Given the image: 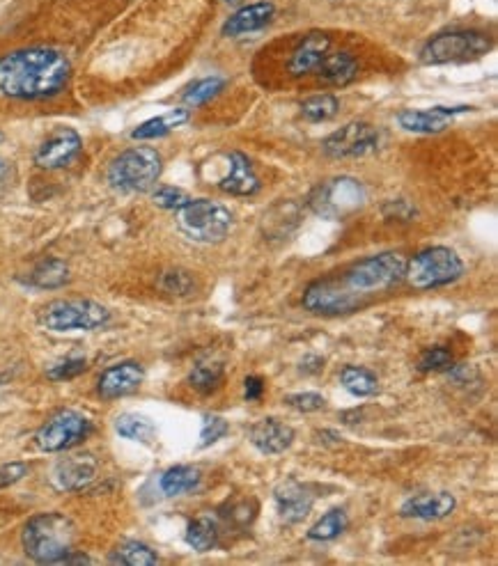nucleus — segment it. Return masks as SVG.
Segmentation results:
<instances>
[{"instance_id": "1", "label": "nucleus", "mask_w": 498, "mask_h": 566, "mask_svg": "<svg viewBox=\"0 0 498 566\" xmlns=\"http://www.w3.org/2000/svg\"><path fill=\"white\" fill-rule=\"evenodd\" d=\"M72 62L62 51L21 49L0 58V94L10 99H51L67 88Z\"/></svg>"}, {"instance_id": "2", "label": "nucleus", "mask_w": 498, "mask_h": 566, "mask_svg": "<svg viewBox=\"0 0 498 566\" xmlns=\"http://www.w3.org/2000/svg\"><path fill=\"white\" fill-rule=\"evenodd\" d=\"M76 525L65 514L49 512L33 516L21 532V544L30 560L40 564H60L74 550Z\"/></svg>"}, {"instance_id": "3", "label": "nucleus", "mask_w": 498, "mask_h": 566, "mask_svg": "<svg viewBox=\"0 0 498 566\" xmlns=\"http://www.w3.org/2000/svg\"><path fill=\"white\" fill-rule=\"evenodd\" d=\"M404 273H407V257L391 250V253H379L352 264L338 280L354 296L368 303L372 294L388 292V289L400 285Z\"/></svg>"}, {"instance_id": "4", "label": "nucleus", "mask_w": 498, "mask_h": 566, "mask_svg": "<svg viewBox=\"0 0 498 566\" xmlns=\"http://www.w3.org/2000/svg\"><path fill=\"white\" fill-rule=\"evenodd\" d=\"M163 159L152 147H131L115 156L108 165L106 179L120 193H145L159 182Z\"/></svg>"}, {"instance_id": "5", "label": "nucleus", "mask_w": 498, "mask_h": 566, "mask_svg": "<svg viewBox=\"0 0 498 566\" xmlns=\"http://www.w3.org/2000/svg\"><path fill=\"white\" fill-rule=\"evenodd\" d=\"M175 223L186 239L196 243H221L232 230L228 207L214 200H189L175 211Z\"/></svg>"}, {"instance_id": "6", "label": "nucleus", "mask_w": 498, "mask_h": 566, "mask_svg": "<svg viewBox=\"0 0 498 566\" xmlns=\"http://www.w3.org/2000/svg\"><path fill=\"white\" fill-rule=\"evenodd\" d=\"M464 275V262L453 248L448 246H432L416 253L407 262V273L404 280L414 289H437L453 285Z\"/></svg>"}, {"instance_id": "7", "label": "nucleus", "mask_w": 498, "mask_h": 566, "mask_svg": "<svg viewBox=\"0 0 498 566\" xmlns=\"http://www.w3.org/2000/svg\"><path fill=\"white\" fill-rule=\"evenodd\" d=\"M492 51V37L480 30H448V33L434 35L418 53L423 65H455V62L480 60L482 55Z\"/></svg>"}, {"instance_id": "8", "label": "nucleus", "mask_w": 498, "mask_h": 566, "mask_svg": "<svg viewBox=\"0 0 498 566\" xmlns=\"http://www.w3.org/2000/svg\"><path fill=\"white\" fill-rule=\"evenodd\" d=\"M368 202L365 186L354 177H331L319 182L308 195V207L313 214L326 220H345L361 211Z\"/></svg>"}, {"instance_id": "9", "label": "nucleus", "mask_w": 498, "mask_h": 566, "mask_svg": "<svg viewBox=\"0 0 498 566\" xmlns=\"http://www.w3.org/2000/svg\"><path fill=\"white\" fill-rule=\"evenodd\" d=\"M111 312L95 301H56L40 312V324L51 333H72V330H97L108 324Z\"/></svg>"}, {"instance_id": "10", "label": "nucleus", "mask_w": 498, "mask_h": 566, "mask_svg": "<svg viewBox=\"0 0 498 566\" xmlns=\"http://www.w3.org/2000/svg\"><path fill=\"white\" fill-rule=\"evenodd\" d=\"M301 305L313 314H324V317H338V314L359 312L363 305L359 296H354L349 289L342 285L338 278H319L310 282L303 292Z\"/></svg>"}, {"instance_id": "11", "label": "nucleus", "mask_w": 498, "mask_h": 566, "mask_svg": "<svg viewBox=\"0 0 498 566\" xmlns=\"http://www.w3.org/2000/svg\"><path fill=\"white\" fill-rule=\"evenodd\" d=\"M92 422L79 411H58L46 420L35 434V443L42 452H65L90 436Z\"/></svg>"}, {"instance_id": "12", "label": "nucleus", "mask_w": 498, "mask_h": 566, "mask_svg": "<svg viewBox=\"0 0 498 566\" xmlns=\"http://www.w3.org/2000/svg\"><path fill=\"white\" fill-rule=\"evenodd\" d=\"M381 133L368 122H349L324 138L322 152L329 159H361L379 149Z\"/></svg>"}, {"instance_id": "13", "label": "nucleus", "mask_w": 498, "mask_h": 566, "mask_svg": "<svg viewBox=\"0 0 498 566\" xmlns=\"http://www.w3.org/2000/svg\"><path fill=\"white\" fill-rule=\"evenodd\" d=\"M83 140L74 129H56L35 152V163L44 170H58L72 163L81 154Z\"/></svg>"}, {"instance_id": "14", "label": "nucleus", "mask_w": 498, "mask_h": 566, "mask_svg": "<svg viewBox=\"0 0 498 566\" xmlns=\"http://www.w3.org/2000/svg\"><path fill=\"white\" fill-rule=\"evenodd\" d=\"M278 516L285 523H301L315 507V493L310 486L297 482V479H285L274 491Z\"/></svg>"}, {"instance_id": "15", "label": "nucleus", "mask_w": 498, "mask_h": 566, "mask_svg": "<svg viewBox=\"0 0 498 566\" xmlns=\"http://www.w3.org/2000/svg\"><path fill=\"white\" fill-rule=\"evenodd\" d=\"M219 188L232 198H253L260 193V177L246 154L232 152L228 156V172L219 179Z\"/></svg>"}, {"instance_id": "16", "label": "nucleus", "mask_w": 498, "mask_h": 566, "mask_svg": "<svg viewBox=\"0 0 498 566\" xmlns=\"http://www.w3.org/2000/svg\"><path fill=\"white\" fill-rule=\"evenodd\" d=\"M143 379H145L143 367H140L136 360H124V363L108 367L106 372L99 376L97 392L101 399H120L131 395V392H136Z\"/></svg>"}, {"instance_id": "17", "label": "nucleus", "mask_w": 498, "mask_h": 566, "mask_svg": "<svg viewBox=\"0 0 498 566\" xmlns=\"http://www.w3.org/2000/svg\"><path fill=\"white\" fill-rule=\"evenodd\" d=\"M294 438V429L290 424L280 422L276 418H264L260 422H255L251 431H248V440L260 454H267V457H274V454H283L285 450H290Z\"/></svg>"}, {"instance_id": "18", "label": "nucleus", "mask_w": 498, "mask_h": 566, "mask_svg": "<svg viewBox=\"0 0 498 566\" xmlns=\"http://www.w3.org/2000/svg\"><path fill=\"white\" fill-rule=\"evenodd\" d=\"M276 17V5L271 0H258V3L244 5L232 17L223 23L221 35L223 37H241L258 33V30L267 28Z\"/></svg>"}, {"instance_id": "19", "label": "nucleus", "mask_w": 498, "mask_h": 566, "mask_svg": "<svg viewBox=\"0 0 498 566\" xmlns=\"http://www.w3.org/2000/svg\"><path fill=\"white\" fill-rule=\"evenodd\" d=\"M333 39L324 33H310L301 39V42L294 46V51L290 55V69L292 76H308L315 74L319 62H322L326 55L331 53Z\"/></svg>"}, {"instance_id": "20", "label": "nucleus", "mask_w": 498, "mask_h": 566, "mask_svg": "<svg viewBox=\"0 0 498 566\" xmlns=\"http://www.w3.org/2000/svg\"><path fill=\"white\" fill-rule=\"evenodd\" d=\"M457 500L453 493L439 491V493H423L409 498L400 507V516L416 518V521H441L455 512Z\"/></svg>"}, {"instance_id": "21", "label": "nucleus", "mask_w": 498, "mask_h": 566, "mask_svg": "<svg viewBox=\"0 0 498 566\" xmlns=\"http://www.w3.org/2000/svg\"><path fill=\"white\" fill-rule=\"evenodd\" d=\"M97 477V461L90 454L81 457L62 459L56 470H53V482L62 491H81L85 486L95 482Z\"/></svg>"}, {"instance_id": "22", "label": "nucleus", "mask_w": 498, "mask_h": 566, "mask_svg": "<svg viewBox=\"0 0 498 566\" xmlns=\"http://www.w3.org/2000/svg\"><path fill=\"white\" fill-rule=\"evenodd\" d=\"M464 110L473 108H430V110H402L398 113V124L404 131L411 133H441L448 129V115L464 113Z\"/></svg>"}, {"instance_id": "23", "label": "nucleus", "mask_w": 498, "mask_h": 566, "mask_svg": "<svg viewBox=\"0 0 498 566\" xmlns=\"http://www.w3.org/2000/svg\"><path fill=\"white\" fill-rule=\"evenodd\" d=\"M315 74L319 81H324L326 85L345 88V85L354 83L356 76H359V62H356L354 55L347 51H336V53L331 51L322 62H319Z\"/></svg>"}, {"instance_id": "24", "label": "nucleus", "mask_w": 498, "mask_h": 566, "mask_svg": "<svg viewBox=\"0 0 498 566\" xmlns=\"http://www.w3.org/2000/svg\"><path fill=\"white\" fill-rule=\"evenodd\" d=\"M191 113L186 108H175V110H168V113L152 117V120H147L140 124V127L134 129L131 133V138L134 140H154V138H163L168 136L170 131L180 129L182 124L189 122Z\"/></svg>"}, {"instance_id": "25", "label": "nucleus", "mask_w": 498, "mask_h": 566, "mask_svg": "<svg viewBox=\"0 0 498 566\" xmlns=\"http://www.w3.org/2000/svg\"><path fill=\"white\" fill-rule=\"evenodd\" d=\"M200 470L193 468V466H173L168 468L166 473L161 475L159 479V486L163 495H168V498H177V495H184V493H191L198 489L200 484Z\"/></svg>"}, {"instance_id": "26", "label": "nucleus", "mask_w": 498, "mask_h": 566, "mask_svg": "<svg viewBox=\"0 0 498 566\" xmlns=\"http://www.w3.org/2000/svg\"><path fill=\"white\" fill-rule=\"evenodd\" d=\"M219 523H216V518H212L209 514H202L198 518H193L189 523V528H186V544H189L193 550H198V553H207V550H212L219 546Z\"/></svg>"}, {"instance_id": "27", "label": "nucleus", "mask_w": 498, "mask_h": 566, "mask_svg": "<svg viewBox=\"0 0 498 566\" xmlns=\"http://www.w3.org/2000/svg\"><path fill=\"white\" fill-rule=\"evenodd\" d=\"M69 282V266L62 259L49 257L40 262L30 273V285L40 289H58Z\"/></svg>"}, {"instance_id": "28", "label": "nucleus", "mask_w": 498, "mask_h": 566, "mask_svg": "<svg viewBox=\"0 0 498 566\" xmlns=\"http://www.w3.org/2000/svg\"><path fill=\"white\" fill-rule=\"evenodd\" d=\"M340 383L349 395L354 397H372L377 395L379 390V381L377 376L365 367H356V365H347L340 372Z\"/></svg>"}, {"instance_id": "29", "label": "nucleus", "mask_w": 498, "mask_h": 566, "mask_svg": "<svg viewBox=\"0 0 498 566\" xmlns=\"http://www.w3.org/2000/svg\"><path fill=\"white\" fill-rule=\"evenodd\" d=\"M115 431L122 438L136 440V443H152L154 436H157V427L150 418L140 413H122L118 420H115Z\"/></svg>"}, {"instance_id": "30", "label": "nucleus", "mask_w": 498, "mask_h": 566, "mask_svg": "<svg viewBox=\"0 0 498 566\" xmlns=\"http://www.w3.org/2000/svg\"><path fill=\"white\" fill-rule=\"evenodd\" d=\"M349 528V516L345 509H331L306 532L308 541H333Z\"/></svg>"}, {"instance_id": "31", "label": "nucleus", "mask_w": 498, "mask_h": 566, "mask_svg": "<svg viewBox=\"0 0 498 566\" xmlns=\"http://www.w3.org/2000/svg\"><path fill=\"white\" fill-rule=\"evenodd\" d=\"M340 101L336 94H313L301 104V117L306 122H329L338 115Z\"/></svg>"}, {"instance_id": "32", "label": "nucleus", "mask_w": 498, "mask_h": 566, "mask_svg": "<svg viewBox=\"0 0 498 566\" xmlns=\"http://www.w3.org/2000/svg\"><path fill=\"white\" fill-rule=\"evenodd\" d=\"M225 85H228V81H225L223 76H205V78H200V81H196L193 85H189V88H186V92L182 94V101L189 108L205 106L207 101L219 97Z\"/></svg>"}, {"instance_id": "33", "label": "nucleus", "mask_w": 498, "mask_h": 566, "mask_svg": "<svg viewBox=\"0 0 498 566\" xmlns=\"http://www.w3.org/2000/svg\"><path fill=\"white\" fill-rule=\"evenodd\" d=\"M111 562L122 566H152L159 562V557L150 546L140 544V541H124L111 553Z\"/></svg>"}, {"instance_id": "34", "label": "nucleus", "mask_w": 498, "mask_h": 566, "mask_svg": "<svg viewBox=\"0 0 498 566\" xmlns=\"http://www.w3.org/2000/svg\"><path fill=\"white\" fill-rule=\"evenodd\" d=\"M223 379H225V367L221 363H214V360H207V363H198L189 374L191 388L198 390V392H205V395H209V392H214V390H219Z\"/></svg>"}, {"instance_id": "35", "label": "nucleus", "mask_w": 498, "mask_h": 566, "mask_svg": "<svg viewBox=\"0 0 498 566\" xmlns=\"http://www.w3.org/2000/svg\"><path fill=\"white\" fill-rule=\"evenodd\" d=\"M453 367V353L446 347H430L423 351V356L418 360L420 372H448Z\"/></svg>"}, {"instance_id": "36", "label": "nucleus", "mask_w": 498, "mask_h": 566, "mask_svg": "<svg viewBox=\"0 0 498 566\" xmlns=\"http://www.w3.org/2000/svg\"><path fill=\"white\" fill-rule=\"evenodd\" d=\"M189 200H191L189 193L182 191V188H175V186H161L152 195V202L157 204L159 209H166V211L182 209Z\"/></svg>"}, {"instance_id": "37", "label": "nucleus", "mask_w": 498, "mask_h": 566, "mask_svg": "<svg viewBox=\"0 0 498 566\" xmlns=\"http://www.w3.org/2000/svg\"><path fill=\"white\" fill-rule=\"evenodd\" d=\"M228 431L230 424L225 422L221 415H205V422H202V431H200V447L219 443L221 438L228 436Z\"/></svg>"}, {"instance_id": "38", "label": "nucleus", "mask_w": 498, "mask_h": 566, "mask_svg": "<svg viewBox=\"0 0 498 566\" xmlns=\"http://www.w3.org/2000/svg\"><path fill=\"white\" fill-rule=\"evenodd\" d=\"M161 287H163V292H168V294L189 296L193 289H196V282H193L191 273H186V271H168V273H163Z\"/></svg>"}, {"instance_id": "39", "label": "nucleus", "mask_w": 498, "mask_h": 566, "mask_svg": "<svg viewBox=\"0 0 498 566\" xmlns=\"http://www.w3.org/2000/svg\"><path fill=\"white\" fill-rule=\"evenodd\" d=\"M285 404L299 413H317L326 406V399L317 392H297V395H287Z\"/></svg>"}, {"instance_id": "40", "label": "nucleus", "mask_w": 498, "mask_h": 566, "mask_svg": "<svg viewBox=\"0 0 498 566\" xmlns=\"http://www.w3.org/2000/svg\"><path fill=\"white\" fill-rule=\"evenodd\" d=\"M85 369H88V363H85L83 358H72V360H65V363H60L56 367H51L49 379L51 381H67V379H74V376L83 374Z\"/></svg>"}, {"instance_id": "41", "label": "nucleus", "mask_w": 498, "mask_h": 566, "mask_svg": "<svg viewBox=\"0 0 498 566\" xmlns=\"http://www.w3.org/2000/svg\"><path fill=\"white\" fill-rule=\"evenodd\" d=\"M255 512H258V505H255L253 500H244V502H239V505H232L230 514H223V516H228L230 521H235L237 525H248V523H253Z\"/></svg>"}, {"instance_id": "42", "label": "nucleus", "mask_w": 498, "mask_h": 566, "mask_svg": "<svg viewBox=\"0 0 498 566\" xmlns=\"http://www.w3.org/2000/svg\"><path fill=\"white\" fill-rule=\"evenodd\" d=\"M28 475L26 463H5L0 468V486H12Z\"/></svg>"}, {"instance_id": "43", "label": "nucleus", "mask_w": 498, "mask_h": 566, "mask_svg": "<svg viewBox=\"0 0 498 566\" xmlns=\"http://www.w3.org/2000/svg\"><path fill=\"white\" fill-rule=\"evenodd\" d=\"M384 216L386 218H398V220H411L416 216V209L411 207L409 202L404 200H395V202H388L384 207Z\"/></svg>"}, {"instance_id": "44", "label": "nucleus", "mask_w": 498, "mask_h": 566, "mask_svg": "<svg viewBox=\"0 0 498 566\" xmlns=\"http://www.w3.org/2000/svg\"><path fill=\"white\" fill-rule=\"evenodd\" d=\"M264 395V381L260 376H248L244 381V397L246 402H260Z\"/></svg>"}, {"instance_id": "45", "label": "nucleus", "mask_w": 498, "mask_h": 566, "mask_svg": "<svg viewBox=\"0 0 498 566\" xmlns=\"http://www.w3.org/2000/svg\"><path fill=\"white\" fill-rule=\"evenodd\" d=\"M324 369V358L319 356H306L301 360V372L303 374H319Z\"/></svg>"}, {"instance_id": "46", "label": "nucleus", "mask_w": 498, "mask_h": 566, "mask_svg": "<svg viewBox=\"0 0 498 566\" xmlns=\"http://www.w3.org/2000/svg\"><path fill=\"white\" fill-rule=\"evenodd\" d=\"M10 177V163L5 159H0V182H5V179Z\"/></svg>"}, {"instance_id": "47", "label": "nucleus", "mask_w": 498, "mask_h": 566, "mask_svg": "<svg viewBox=\"0 0 498 566\" xmlns=\"http://www.w3.org/2000/svg\"><path fill=\"white\" fill-rule=\"evenodd\" d=\"M3 140H5V136H3V131H0V143H3Z\"/></svg>"}, {"instance_id": "48", "label": "nucleus", "mask_w": 498, "mask_h": 566, "mask_svg": "<svg viewBox=\"0 0 498 566\" xmlns=\"http://www.w3.org/2000/svg\"><path fill=\"white\" fill-rule=\"evenodd\" d=\"M225 3H235V0H225Z\"/></svg>"}]
</instances>
